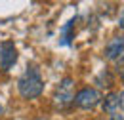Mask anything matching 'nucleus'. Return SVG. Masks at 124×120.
<instances>
[{
	"mask_svg": "<svg viewBox=\"0 0 124 120\" xmlns=\"http://www.w3.org/2000/svg\"><path fill=\"white\" fill-rule=\"evenodd\" d=\"M17 90L23 99H36L44 91V80L36 67H29L17 80Z\"/></svg>",
	"mask_w": 124,
	"mask_h": 120,
	"instance_id": "nucleus-1",
	"label": "nucleus"
},
{
	"mask_svg": "<svg viewBox=\"0 0 124 120\" xmlns=\"http://www.w3.org/2000/svg\"><path fill=\"white\" fill-rule=\"evenodd\" d=\"M73 86H75L73 78H63L61 84L55 88V95H54V99H55V105L59 107V109H65L67 105H71V103L75 101Z\"/></svg>",
	"mask_w": 124,
	"mask_h": 120,
	"instance_id": "nucleus-2",
	"label": "nucleus"
},
{
	"mask_svg": "<svg viewBox=\"0 0 124 120\" xmlns=\"http://www.w3.org/2000/svg\"><path fill=\"white\" fill-rule=\"evenodd\" d=\"M101 101V95H99V91L95 90V88H82V90H78V93L75 95V103H77L80 109H93V107L97 105Z\"/></svg>",
	"mask_w": 124,
	"mask_h": 120,
	"instance_id": "nucleus-3",
	"label": "nucleus"
},
{
	"mask_svg": "<svg viewBox=\"0 0 124 120\" xmlns=\"http://www.w3.org/2000/svg\"><path fill=\"white\" fill-rule=\"evenodd\" d=\"M16 61H17V50L14 42H10V40L2 42L0 44V67H2V71H10L16 65Z\"/></svg>",
	"mask_w": 124,
	"mask_h": 120,
	"instance_id": "nucleus-4",
	"label": "nucleus"
},
{
	"mask_svg": "<svg viewBox=\"0 0 124 120\" xmlns=\"http://www.w3.org/2000/svg\"><path fill=\"white\" fill-rule=\"evenodd\" d=\"M103 55H105L107 59H111V61L122 57L124 55V36L122 34L113 36V38L109 40L107 46H105V50H103Z\"/></svg>",
	"mask_w": 124,
	"mask_h": 120,
	"instance_id": "nucleus-5",
	"label": "nucleus"
},
{
	"mask_svg": "<svg viewBox=\"0 0 124 120\" xmlns=\"http://www.w3.org/2000/svg\"><path fill=\"white\" fill-rule=\"evenodd\" d=\"M118 109H120L118 93H109L107 97H105V101H103V111L109 112V114L113 116V114H116V112H118Z\"/></svg>",
	"mask_w": 124,
	"mask_h": 120,
	"instance_id": "nucleus-6",
	"label": "nucleus"
},
{
	"mask_svg": "<svg viewBox=\"0 0 124 120\" xmlns=\"http://www.w3.org/2000/svg\"><path fill=\"white\" fill-rule=\"evenodd\" d=\"M73 27H75V19H71V21L61 29V44H71V40H73L71 29H73Z\"/></svg>",
	"mask_w": 124,
	"mask_h": 120,
	"instance_id": "nucleus-7",
	"label": "nucleus"
},
{
	"mask_svg": "<svg viewBox=\"0 0 124 120\" xmlns=\"http://www.w3.org/2000/svg\"><path fill=\"white\" fill-rule=\"evenodd\" d=\"M118 101H120V109L124 111V91H122V93H118Z\"/></svg>",
	"mask_w": 124,
	"mask_h": 120,
	"instance_id": "nucleus-8",
	"label": "nucleus"
},
{
	"mask_svg": "<svg viewBox=\"0 0 124 120\" xmlns=\"http://www.w3.org/2000/svg\"><path fill=\"white\" fill-rule=\"evenodd\" d=\"M118 25H120V29H124V12L120 14V19H118Z\"/></svg>",
	"mask_w": 124,
	"mask_h": 120,
	"instance_id": "nucleus-9",
	"label": "nucleus"
},
{
	"mask_svg": "<svg viewBox=\"0 0 124 120\" xmlns=\"http://www.w3.org/2000/svg\"><path fill=\"white\" fill-rule=\"evenodd\" d=\"M109 120H124V116H120V114H113Z\"/></svg>",
	"mask_w": 124,
	"mask_h": 120,
	"instance_id": "nucleus-10",
	"label": "nucleus"
},
{
	"mask_svg": "<svg viewBox=\"0 0 124 120\" xmlns=\"http://www.w3.org/2000/svg\"><path fill=\"white\" fill-rule=\"evenodd\" d=\"M118 71H120V78H122V80H124V67H120Z\"/></svg>",
	"mask_w": 124,
	"mask_h": 120,
	"instance_id": "nucleus-11",
	"label": "nucleus"
},
{
	"mask_svg": "<svg viewBox=\"0 0 124 120\" xmlns=\"http://www.w3.org/2000/svg\"><path fill=\"white\" fill-rule=\"evenodd\" d=\"M36 120H46V118H42V116H40V118H36Z\"/></svg>",
	"mask_w": 124,
	"mask_h": 120,
	"instance_id": "nucleus-12",
	"label": "nucleus"
},
{
	"mask_svg": "<svg viewBox=\"0 0 124 120\" xmlns=\"http://www.w3.org/2000/svg\"><path fill=\"white\" fill-rule=\"evenodd\" d=\"M0 114H2V105H0Z\"/></svg>",
	"mask_w": 124,
	"mask_h": 120,
	"instance_id": "nucleus-13",
	"label": "nucleus"
}]
</instances>
